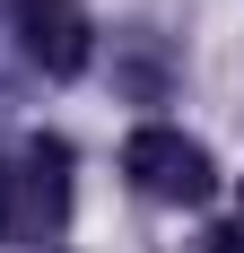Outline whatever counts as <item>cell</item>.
I'll return each instance as SVG.
<instances>
[{
    "label": "cell",
    "mask_w": 244,
    "mask_h": 253,
    "mask_svg": "<svg viewBox=\"0 0 244 253\" xmlns=\"http://www.w3.org/2000/svg\"><path fill=\"white\" fill-rule=\"evenodd\" d=\"M70 218V140H18L0 157V245H52Z\"/></svg>",
    "instance_id": "6da1fadb"
},
{
    "label": "cell",
    "mask_w": 244,
    "mask_h": 253,
    "mask_svg": "<svg viewBox=\"0 0 244 253\" xmlns=\"http://www.w3.org/2000/svg\"><path fill=\"white\" fill-rule=\"evenodd\" d=\"M122 175L140 183L148 201H174V210H201L209 192H218V157L201 149V140H183L174 123H140L131 140H122Z\"/></svg>",
    "instance_id": "7a4b0ae2"
},
{
    "label": "cell",
    "mask_w": 244,
    "mask_h": 253,
    "mask_svg": "<svg viewBox=\"0 0 244 253\" xmlns=\"http://www.w3.org/2000/svg\"><path fill=\"white\" fill-rule=\"evenodd\" d=\"M9 35H18V61L44 79H79L96 52V26L79 0H9Z\"/></svg>",
    "instance_id": "3957f363"
},
{
    "label": "cell",
    "mask_w": 244,
    "mask_h": 253,
    "mask_svg": "<svg viewBox=\"0 0 244 253\" xmlns=\"http://www.w3.org/2000/svg\"><path fill=\"white\" fill-rule=\"evenodd\" d=\"M201 253H244V218H236V227H209V245H201Z\"/></svg>",
    "instance_id": "277c9868"
}]
</instances>
